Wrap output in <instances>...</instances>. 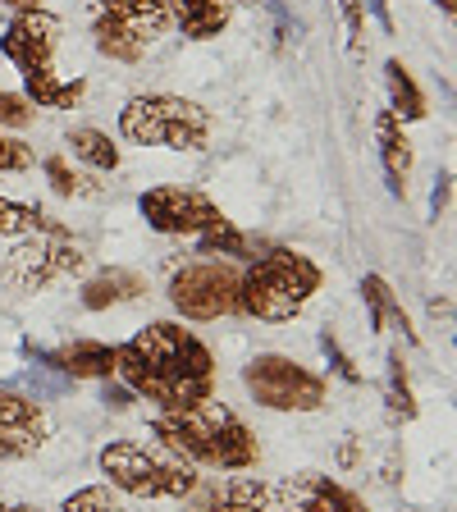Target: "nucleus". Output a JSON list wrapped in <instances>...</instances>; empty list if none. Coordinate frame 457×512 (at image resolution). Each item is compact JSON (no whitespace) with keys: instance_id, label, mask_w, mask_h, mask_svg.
Returning <instances> with one entry per match:
<instances>
[{"instance_id":"4468645a","label":"nucleus","mask_w":457,"mask_h":512,"mask_svg":"<svg viewBox=\"0 0 457 512\" xmlns=\"http://www.w3.org/2000/svg\"><path fill=\"white\" fill-rule=\"evenodd\" d=\"M96 14L128 32V37H138L142 46L160 42L165 28H170V10H165V0H96Z\"/></svg>"},{"instance_id":"e433bc0d","label":"nucleus","mask_w":457,"mask_h":512,"mask_svg":"<svg viewBox=\"0 0 457 512\" xmlns=\"http://www.w3.org/2000/svg\"><path fill=\"white\" fill-rule=\"evenodd\" d=\"M435 5H439L444 14H453V0H435Z\"/></svg>"},{"instance_id":"412c9836","label":"nucleus","mask_w":457,"mask_h":512,"mask_svg":"<svg viewBox=\"0 0 457 512\" xmlns=\"http://www.w3.org/2000/svg\"><path fill=\"white\" fill-rule=\"evenodd\" d=\"M69 147H74V156L87 160L92 170H119V147L101 128H74V133H69Z\"/></svg>"},{"instance_id":"2eb2a0df","label":"nucleus","mask_w":457,"mask_h":512,"mask_svg":"<svg viewBox=\"0 0 457 512\" xmlns=\"http://www.w3.org/2000/svg\"><path fill=\"white\" fill-rule=\"evenodd\" d=\"M375 142H380V160L384 174H389V188L407 192V174H412V142L403 133V119L394 110H380L375 115Z\"/></svg>"},{"instance_id":"4c0bfd02","label":"nucleus","mask_w":457,"mask_h":512,"mask_svg":"<svg viewBox=\"0 0 457 512\" xmlns=\"http://www.w3.org/2000/svg\"><path fill=\"white\" fill-rule=\"evenodd\" d=\"M5 512H42V508H28V503H23V508H5Z\"/></svg>"},{"instance_id":"423d86ee","label":"nucleus","mask_w":457,"mask_h":512,"mask_svg":"<svg viewBox=\"0 0 457 512\" xmlns=\"http://www.w3.org/2000/svg\"><path fill=\"white\" fill-rule=\"evenodd\" d=\"M243 384L252 403L270 407V412H316V407H325V380L311 375L307 366H298L293 357H279V352L252 357Z\"/></svg>"},{"instance_id":"9d476101","label":"nucleus","mask_w":457,"mask_h":512,"mask_svg":"<svg viewBox=\"0 0 457 512\" xmlns=\"http://www.w3.org/2000/svg\"><path fill=\"white\" fill-rule=\"evenodd\" d=\"M0 51L19 64V74L32 69H51L55 51H60V19L46 10H19V19L5 28L0 37Z\"/></svg>"},{"instance_id":"7ed1b4c3","label":"nucleus","mask_w":457,"mask_h":512,"mask_svg":"<svg viewBox=\"0 0 457 512\" xmlns=\"http://www.w3.org/2000/svg\"><path fill=\"white\" fill-rule=\"evenodd\" d=\"M320 288V266L302 252L275 247L270 256L252 261L238 279V311L266 320V325H284V320L302 316Z\"/></svg>"},{"instance_id":"ddd939ff","label":"nucleus","mask_w":457,"mask_h":512,"mask_svg":"<svg viewBox=\"0 0 457 512\" xmlns=\"http://www.w3.org/2000/svg\"><path fill=\"white\" fill-rule=\"evenodd\" d=\"M37 362L46 371L69 375V380H110L115 375V348L96 339H74L55 352H37Z\"/></svg>"},{"instance_id":"72a5a7b5","label":"nucleus","mask_w":457,"mask_h":512,"mask_svg":"<svg viewBox=\"0 0 457 512\" xmlns=\"http://www.w3.org/2000/svg\"><path fill=\"white\" fill-rule=\"evenodd\" d=\"M444 202H448V174H444V179H439L435 197H430V211H435V220H439V211H444Z\"/></svg>"},{"instance_id":"a211bd4d","label":"nucleus","mask_w":457,"mask_h":512,"mask_svg":"<svg viewBox=\"0 0 457 512\" xmlns=\"http://www.w3.org/2000/svg\"><path fill=\"white\" fill-rule=\"evenodd\" d=\"M23 87H28V101H32V106H42V110H69L78 96L87 92L83 78L64 83L55 69H32V74H23Z\"/></svg>"},{"instance_id":"f3484780","label":"nucleus","mask_w":457,"mask_h":512,"mask_svg":"<svg viewBox=\"0 0 457 512\" xmlns=\"http://www.w3.org/2000/svg\"><path fill=\"white\" fill-rule=\"evenodd\" d=\"M147 293V279L138 270H124V266H110L101 275H92L83 284V307L87 311H106V307H119V302H133Z\"/></svg>"},{"instance_id":"c9c22d12","label":"nucleus","mask_w":457,"mask_h":512,"mask_svg":"<svg viewBox=\"0 0 457 512\" xmlns=\"http://www.w3.org/2000/svg\"><path fill=\"white\" fill-rule=\"evenodd\" d=\"M5 5H14V10H42L37 0H5Z\"/></svg>"},{"instance_id":"7c9ffc66","label":"nucleus","mask_w":457,"mask_h":512,"mask_svg":"<svg viewBox=\"0 0 457 512\" xmlns=\"http://www.w3.org/2000/svg\"><path fill=\"white\" fill-rule=\"evenodd\" d=\"M339 10H343V23H348L352 51L362 55L366 51V5H362V0H339Z\"/></svg>"},{"instance_id":"cd10ccee","label":"nucleus","mask_w":457,"mask_h":512,"mask_svg":"<svg viewBox=\"0 0 457 512\" xmlns=\"http://www.w3.org/2000/svg\"><path fill=\"white\" fill-rule=\"evenodd\" d=\"M42 170H46V179H51V188L60 192V197H78V192H87V179L69 170V160L64 156H51Z\"/></svg>"},{"instance_id":"473e14b6","label":"nucleus","mask_w":457,"mask_h":512,"mask_svg":"<svg viewBox=\"0 0 457 512\" xmlns=\"http://www.w3.org/2000/svg\"><path fill=\"white\" fill-rule=\"evenodd\" d=\"M23 384H28V389H37V398H42V394H64L69 375H46V366H37V371L23 375Z\"/></svg>"},{"instance_id":"bb28decb","label":"nucleus","mask_w":457,"mask_h":512,"mask_svg":"<svg viewBox=\"0 0 457 512\" xmlns=\"http://www.w3.org/2000/svg\"><path fill=\"white\" fill-rule=\"evenodd\" d=\"M197 243H202V252L206 256H243V252H252V243H247L243 234H238L234 224L224 220V224H215V229H206V234H197Z\"/></svg>"},{"instance_id":"1a4fd4ad","label":"nucleus","mask_w":457,"mask_h":512,"mask_svg":"<svg viewBox=\"0 0 457 512\" xmlns=\"http://www.w3.org/2000/svg\"><path fill=\"white\" fill-rule=\"evenodd\" d=\"M142 220L156 229V234H174V238H197L215 224H224V211L197 188H174V183H160L147 188L138 197Z\"/></svg>"},{"instance_id":"6e6552de","label":"nucleus","mask_w":457,"mask_h":512,"mask_svg":"<svg viewBox=\"0 0 457 512\" xmlns=\"http://www.w3.org/2000/svg\"><path fill=\"white\" fill-rule=\"evenodd\" d=\"M238 279L243 270L229 266V261H197V266H183L170 279V302L179 316L188 320H220L238 311Z\"/></svg>"},{"instance_id":"aec40b11","label":"nucleus","mask_w":457,"mask_h":512,"mask_svg":"<svg viewBox=\"0 0 457 512\" xmlns=\"http://www.w3.org/2000/svg\"><path fill=\"white\" fill-rule=\"evenodd\" d=\"M384 78H389V96H394V115L398 119H426V92H421L416 78L403 69V60L384 64Z\"/></svg>"},{"instance_id":"b1692460","label":"nucleus","mask_w":457,"mask_h":512,"mask_svg":"<svg viewBox=\"0 0 457 512\" xmlns=\"http://www.w3.org/2000/svg\"><path fill=\"white\" fill-rule=\"evenodd\" d=\"M64 512H128V503L119 499L115 485H87L64 499Z\"/></svg>"},{"instance_id":"58836bf2","label":"nucleus","mask_w":457,"mask_h":512,"mask_svg":"<svg viewBox=\"0 0 457 512\" xmlns=\"http://www.w3.org/2000/svg\"><path fill=\"white\" fill-rule=\"evenodd\" d=\"M0 512H5V503H0Z\"/></svg>"},{"instance_id":"f03ea898","label":"nucleus","mask_w":457,"mask_h":512,"mask_svg":"<svg viewBox=\"0 0 457 512\" xmlns=\"http://www.w3.org/2000/svg\"><path fill=\"white\" fill-rule=\"evenodd\" d=\"M151 435L160 439L165 453L211 471H247L261 458L252 430L215 398H202V403L183 407V412H160L151 421Z\"/></svg>"},{"instance_id":"c85d7f7f","label":"nucleus","mask_w":457,"mask_h":512,"mask_svg":"<svg viewBox=\"0 0 457 512\" xmlns=\"http://www.w3.org/2000/svg\"><path fill=\"white\" fill-rule=\"evenodd\" d=\"M28 165H32V147L0 128V174H19V170H28Z\"/></svg>"},{"instance_id":"5701e85b","label":"nucleus","mask_w":457,"mask_h":512,"mask_svg":"<svg viewBox=\"0 0 457 512\" xmlns=\"http://www.w3.org/2000/svg\"><path fill=\"white\" fill-rule=\"evenodd\" d=\"M362 298H366V307H371V330H384L389 320H398L407 330V316H403V307L394 302V293H389V284H384L380 275H366L362 279ZM412 334V330H407Z\"/></svg>"},{"instance_id":"39448f33","label":"nucleus","mask_w":457,"mask_h":512,"mask_svg":"<svg viewBox=\"0 0 457 512\" xmlns=\"http://www.w3.org/2000/svg\"><path fill=\"white\" fill-rule=\"evenodd\" d=\"M101 471L110 476V485L119 494H133V499H188L197 490V471L183 458L133 444V439L101 448Z\"/></svg>"},{"instance_id":"c756f323","label":"nucleus","mask_w":457,"mask_h":512,"mask_svg":"<svg viewBox=\"0 0 457 512\" xmlns=\"http://www.w3.org/2000/svg\"><path fill=\"white\" fill-rule=\"evenodd\" d=\"M32 124V101L19 92H0V128H28Z\"/></svg>"},{"instance_id":"a878e982","label":"nucleus","mask_w":457,"mask_h":512,"mask_svg":"<svg viewBox=\"0 0 457 512\" xmlns=\"http://www.w3.org/2000/svg\"><path fill=\"white\" fill-rule=\"evenodd\" d=\"M389 416L398 421H412L416 416V398H412V384H407V371H403V357H389Z\"/></svg>"},{"instance_id":"393cba45","label":"nucleus","mask_w":457,"mask_h":512,"mask_svg":"<svg viewBox=\"0 0 457 512\" xmlns=\"http://www.w3.org/2000/svg\"><path fill=\"white\" fill-rule=\"evenodd\" d=\"M46 215L28 202H10V197H0V238H19V234H32V229H42Z\"/></svg>"},{"instance_id":"20e7f679","label":"nucleus","mask_w":457,"mask_h":512,"mask_svg":"<svg viewBox=\"0 0 457 512\" xmlns=\"http://www.w3.org/2000/svg\"><path fill=\"white\" fill-rule=\"evenodd\" d=\"M119 133L138 147H165V151H202L211 142V115L188 96H133L119 110Z\"/></svg>"},{"instance_id":"f704fd0d","label":"nucleus","mask_w":457,"mask_h":512,"mask_svg":"<svg viewBox=\"0 0 457 512\" xmlns=\"http://www.w3.org/2000/svg\"><path fill=\"white\" fill-rule=\"evenodd\" d=\"M133 389H106V407H128Z\"/></svg>"},{"instance_id":"f8f14e48","label":"nucleus","mask_w":457,"mask_h":512,"mask_svg":"<svg viewBox=\"0 0 457 512\" xmlns=\"http://www.w3.org/2000/svg\"><path fill=\"white\" fill-rule=\"evenodd\" d=\"M279 494H284L288 512H366L357 494L343 490L339 480L320 476V471H302V476H293Z\"/></svg>"},{"instance_id":"9b49d317","label":"nucleus","mask_w":457,"mask_h":512,"mask_svg":"<svg viewBox=\"0 0 457 512\" xmlns=\"http://www.w3.org/2000/svg\"><path fill=\"white\" fill-rule=\"evenodd\" d=\"M42 444H46L42 407L0 384V458H28Z\"/></svg>"},{"instance_id":"6ab92c4d","label":"nucleus","mask_w":457,"mask_h":512,"mask_svg":"<svg viewBox=\"0 0 457 512\" xmlns=\"http://www.w3.org/2000/svg\"><path fill=\"white\" fill-rule=\"evenodd\" d=\"M270 503H275V490H270L266 480L247 476V480H229L206 512H270Z\"/></svg>"},{"instance_id":"f257e3e1","label":"nucleus","mask_w":457,"mask_h":512,"mask_svg":"<svg viewBox=\"0 0 457 512\" xmlns=\"http://www.w3.org/2000/svg\"><path fill=\"white\" fill-rule=\"evenodd\" d=\"M115 375L147 403H160L165 412H183V407L211 398L215 362L211 348L192 330L174 325V320H156V325L133 334L124 348H115Z\"/></svg>"},{"instance_id":"0eeeda50","label":"nucleus","mask_w":457,"mask_h":512,"mask_svg":"<svg viewBox=\"0 0 457 512\" xmlns=\"http://www.w3.org/2000/svg\"><path fill=\"white\" fill-rule=\"evenodd\" d=\"M78 266H83L78 243H69L64 229L51 220H42V229H32V234H23L19 243L10 247V256H5V275H10V284L23 288V293H37V288L55 284V279L74 275Z\"/></svg>"},{"instance_id":"2f4dec72","label":"nucleus","mask_w":457,"mask_h":512,"mask_svg":"<svg viewBox=\"0 0 457 512\" xmlns=\"http://www.w3.org/2000/svg\"><path fill=\"white\" fill-rule=\"evenodd\" d=\"M320 352L330 357V366H334V371H339V375H343V380H348V384H362V371L352 366V357H348V352L339 348V339H334V334H320Z\"/></svg>"},{"instance_id":"dca6fc26","label":"nucleus","mask_w":457,"mask_h":512,"mask_svg":"<svg viewBox=\"0 0 457 512\" xmlns=\"http://www.w3.org/2000/svg\"><path fill=\"white\" fill-rule=\"evenodd\" d=\"M165 10H170V23H179L183 37L192 42H211L229 23V0H165Z\"/></svg>"},{"instance_id":"4be33fe9","label":"nucleus","mask_w":457,"mask_h":512,"mask_svg":"<svg viewBox=\"0 0 457 512\" xmlns=\"http://www.w3.org/2000/svg\"><path fill=\"white\" fill-rule=\"evenodd\" d=\"M92 37H96V51L110 55V60H119V64H133V60L147 55V46H142L138 37H128L119 23L101 19V14H96V23H92Z\"/></svg>"}]
</instances>
